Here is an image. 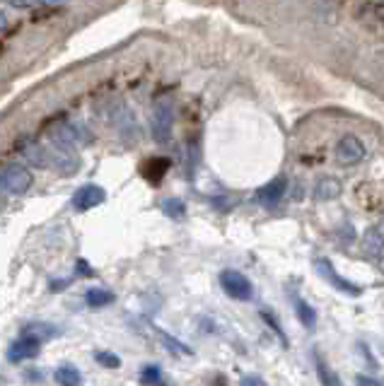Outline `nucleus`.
<instances>
[{
  "label": "nucleus",
  "instance_id": "nucleus-1",
  "mask_svg": "<svg viewBox=\"0 0 384 386\" xmlns=\"http://www.w3.org/2000/svg\"><path fill=\"white\" fill-rule=\"evenodd\" d=\"M220 287L225 290V295L237 299V302H249L252 295H254L252 280H249L245 273L233 271V268L220 273Z\"/></svg>",
  "mask_w": 384,
  "mask_h": 386
},
{
  "label": "nucleus",
  "instance_id": "nucleus-2",
  "mask_svg": "<svg viewBox=\"0 0 384 386\" xmlns=\"http://www.w3.org/2000/svg\"><path fill=\"white\" fill-rule=\"evenodd\" d=\"M314 268H316V273H319L321 278H324L331 287H336V290L346 292V295H351V297H358V295H361V287L353 285L351 280H346L343 275H338V271L334 268V263L329 261V259H316Z\"/></svg>",
  "mask_w": 384,
  "mask_h": 386
},
{
  "label": "nucleus",
  "instance_id": "nucleus-3",
  "mask_svg": "<svg viewBox=\"0 0 384 386\" xmlns=\"http://www.w3.org/2000/svg\"><path fill=\"white\" fill-rule=\"evenodd\" d=\"M363 157H365V145L358 136H351V133H348V136H343L338 140L336 159L343 164V167H353V164L363 162Z\"/></svg>",
  "mask_w": 384,
  "mask_h": 386
},
{
  "label": "nucleus",
  "instance_id": "nucleus-4",
  "mask_svg": "<svg viewBox=\"0 0 384 386\" xmlns=\"http://www.w3.org/2000/svg\"><path fill=\"white\" fill-rule=\"evenodd\" d=\"M41 350V343L36 338H29V336H20L17 341H12L8 345V363H24V360L36 358Z\"/></svg>",
  "mask_w": 384,
  "mask_h": 386
},
{
  "label": "nucleus",
  "instance_id": "nucleus-5",
  "mask_svg": "<svg viewBox=\"0 0 384 386\" xmlns=\"http://www.w3.org/2000/svg\"><path fill=\"white\" fill-rule=\"evenodd\" d=\"M341 191H343V186H341V181L336 176H321L314 186V195L319 200H336Z\"/></svg>",
  "mask_w": 384,
  "mask_h": 386
},
{
  "label": "nucleus",
  "instance_id": "nucleus-6",
  "mask_svg": "<svg viewBox=\"0 0 384 386\" xmlns=\"http://www.w3.org/2000/svg\"><path fill=\"white\" fill-rule=\"evenodd\" d=\"M53 382H56L58 386H80L82 375L75 365L65 363V365L56 367V372H53Z\"/></svg>",
  "mask_w": 384,
  "mask_h": 386
},
{
  "label": "nucleus",
  "instance_id": "nucleus-7",
  "mask_svg": "<svg viewBox=\"0 0 384 386\" xmlns=\"http://www.w3.org/2000/svg\"><path fill=\"white\" fill-rule=\"evenodd\" d=\"M283 191H285V179L283 176H278V179L268 181L266 186L259 188V200L264 205H276L280 200V195H283Z\"/></svg>",
  "mask_w": 384,
  "mask_h": 386
},
{
  "label": "nucleus",
  "instance_id": "nucleus-8",
  "mask_svg": "<svg viewBox=\"0 0 384 386\" xmlns=\"http://www.w3.org/2000/svg\"><path fill=\"white\" fill-rule=\"evenodd\" d=\"M60 328L51 326V323H44V321H32L27 323V326L22 328V336H29V338H36L39 343H44L48 338H53V336H58Z\"/></svg>",
  "mask_w": 384,
  "mask_h": 386
},
{
  "label": "nucleus",
  "instance_id": "nucleus-9",
  "mask_svg": "<svg viewBox=\"0 0 384 386\" xmlns=\"http://www.w3.org/2000/svg\"><path fill=\"white\" fill-rule=\"evenodd\" d=\"M114 299H117V295H114L112 290H105V287H90V290L85 292V302L95 309L109 307V304H114Z\"/></svg>",
  "mask_w": 384,
  "mask_h": 386
},
{
  "label": "nucleus",
  "instance_id": "nucleus-10",
  "mask_svg": "<svg viewBox=\"0 0 384 386\" xmlns=\"http://www.w3.org/2000/svg\"><path fill=\"white\" fill-rule=\"evenodd\" d=\"M295 314L300 318V323L304 328L312 331L316 326V311L309 307V302H304L302 297H295Z\"/></svg>",
  "mask_w": 384,
  "mask_h": 386
},
{
  "label": "nucleus",
  "instance_id": "nucleus-11",
  "mask_svg": "<svg viewBox=\"0 0 384 386\" xmlns=\"http://www.w3.org/2000/svg\"><path fill=\"white\" fill-rule=\"evenodd\" d=\"M155 331H157V336L162 338V345L169 348V350H172L174 355H184V358H191V355H193L191 348H188L186 343H181L179 338H174L172 333H164L162 328H155Z\"/></svg>",
  "mask_w": 384,
  "mask_h": 386
},
{
  "label": "nucleus",
  "instance_id": "nucleus-12",
  "mask_svg": "<svg viewBox=\"0 0 384 386\" xmlns=\"http://www.w3.org/2000/svg\"><path fill=\"white\" fill-rule=\"evenodd\" d=\"M102 198H105V195H102V191H97V188H82V191L75 195V205L80 208V210H85V208L97 205Z\"/></svg>",
  "mask_w": 384,
  "mask_h": 386
},
{
  "label": "nucleus",
  "instance_id": "nucleus-13",
  "mask_svg": "<svg viewBox=\"0 0 384 386\" xmlns=\"http://www.w3.org/2000/svg\"><path fill=\"white\" fill-rule=\"evenodd\" d=\"M382 247H384V237L377 230H370L368 235H365V251L373 256H380Z\"/></svg>",
  "mask_w": 384,
  "mask_h": 386
},
{
  "label": "nucleus",
  "instance_id": "nucleus-14",
  "mask_svg": "<svg viewBox=\"0 0 384 386\" xmlns=\"http://www.w3.org/2000/svg\"><path fill=\"white\" fill-rule=\"evenodd\" d=\"M160 379H162V372H160V367H157V365H145L143 370H140V384L157 386V384H160Z\"/></svg>",
  "mask_w": 384,
  "mask_h": 386
},
{
  "label": "nucleus",
  "instance_id": "nucleus-15",
  "mask_svg": "<svg viewBox=\"0 0 384 386\" xmlns=\"http://www.w3.org/2000/svg\"><path fill=\"white\" fill-rule=\"evenodd\" d=\"M95 360H97V365L107 367V370H119L121 367V358L117 353H109V350H100L95 355Z\"/></svg>",
  "mask_w": 384,
  "mask_h": 386
},
{
  "label": "nucleus",
  "instance_id": "nucleus-16",
  "mask_svg": "<svg viewBox=\"0 0 384 386\" xmlns=\"http://www.w3.org/2000/svg\"><path fill=\"white\" fill-rule=\"evenodd\" d=\"M316 372H319L321 384H324V386H341V382L336 379V375L326 370V365H324V360H321V358H316Z\"/></svg>",
  "mask_w": 384,
  "mask_h": 386
},
{
  "label": "nucleus",
  "instance_id": "nucleus-17",
  "mask_svg": "<svg viewBox=\"0 0 384 386\" xmlns=\"http://www.w3.org/2000/svg\"><path fill=\"white\" fill-rule=\"evenodd\" d=\"M261 318H264V321L268 323V326H271L273 331H276V333L280 336V338H283V343H285V333H283V328L278 326V321H276V316L273 314H268V311H261Z\"/></svg>",
  "mask_w": 384,
  "mask_h": 386
},
{
  "label": "nucleus",
  "instance_id": "nucleus-18",
  "mask_svg": "<svg viewBox=\"0 0 384 386\" xmlns=\"http://www.w3.org/2000/svg\"><path fill=\"white\" fill-rule=\"evenodd\" d=\"M240 386H268V384L259 375H245V377H242Z\"/></svg>",
  "mask_w": 384,
  "mask_h": 386
},
{
  "label": "nucleus",
  "instance_id": "nucleus-19",
  "mask_svg": "<svg viewBox=\"0 0 384 386\" xmlns=\"http://www.w3.org/2000/svg\"><path fill=\"white\" fill-rule=\"evenodd\" d=\"M65 287H70V280H65V278H56L48 283V290L51 292H60V290H65Z\"/></svg>",
  "mask_w": 384,
  "mask_h": 386
},
{
  "label": "nucleus",
  "instance_id": "nucleus-20",
  "mask_svg": "<svg viewBox=\"0 0 384 386\" xmlns=\"http://www.w3.org/2000/svg\"><path fill=\"white\" fill-rule=\"evenodd\" d=\"M358 386H384L380 379H373V377H368V375H358Z\"/></svg>",
  "mask_w": 384,
  "mask_h": 386
},
{
  "label": "nucleus",
  "instance_id": "nucleus-21",
  "mask_svg": "<svg viewBox=\"0 0 384 386\" xmlns=\"http://www.w3.org/2000/svg\"><path fill=\"white\" fill-rule=\"evenodd\" d=\"M78 275H82V278H90V275H92V268H90V263L85 261V259H80L78 261Z\"/></svg>",
  "mask_w": 384,
  "mask_h": 386
},
{
  "label": "nucleus",
  "instance_id": "nucleus-22",
  "mask_svg": "<svg viewBox=\"0 0 384 386\" xmlns=\"http://www.w3.org/2000/svg\"><path fill=\"white\" fill-rule=\"evenodd\" d=\"M169 213H172V215H179V203H169Z\"/></svg>",
  "mask_w": 384,
  "mask_h": 386
},
{
  "label": "nucleus",
  "instance_id": "nucleus-23",
  "mask_svg": "<svg viewBox=\"0 0 384 386\" xmlns=\"http://www.w3.org/2000/svg\"><path fill=\"white\" fill-rule=\"evenodd\" d=\"M213 386H228V384H225V382H223V377H218V379H215V382H213Z\"/></svg>",
  "mask_w": 384,
  "mask_h": 386
}]
</instances>
